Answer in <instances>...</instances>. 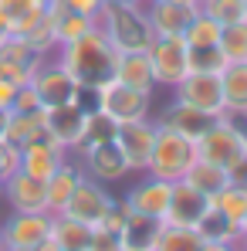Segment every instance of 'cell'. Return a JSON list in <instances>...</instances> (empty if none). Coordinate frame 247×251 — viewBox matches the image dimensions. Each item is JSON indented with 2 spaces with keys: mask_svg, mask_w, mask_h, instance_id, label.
<instances>
[{
  "mask_svg": "<svg viewBox=\"0 0 247 251\" xmlns=\"http://www.w3.org/2000/svg\"><path fill=\"white\" fill-rule=\"evenodd\" d=\"M47 10V0H0V21L10 34H21Z\"/></svg>",
  "mask_w": 247,
  "mask_h": 251,
  "instance_id": "cell-26",
  "label": "cell"
},
{
  "mask_svg": "<svg viewBox=\"0 0 247 251\" xmlns=\"http://www.w3.org/2000/svg\"><path fill=\"white\" fill-rule=\"evenodd\" d=\"M91 102H95V109L109 112L119 126L139 123V119H149L153 116V92H139V88L119 85L115 78L105 82L98 92H91Z\"/></svg>",
  "mask_w": 247,
  "mask_h": 251,
  "instance_id": "cell-5",
  "label": "cell"
},
{
  "mask_svg": "<svg viewBox=\"0 0 247 251\" xmlns=\"http://www.w3.org/2000/svg\"><path fill=\"white\" fill-rule=\"evenodd\" d=\"M197 153L206 163L224 167L230 176H247V143H244V126L234 116H217L210 119L200 139H197Z\"/></svg>",
  "mask_w": 247,
  "mask_h": 251,
  "instance_id": "cell-2",
  "label": "cell"
},
{
  "mask_svg": "<svg viewBox=\"0 0 247 251\" xmlns=\"http://www.w3.org/2000/svg\"><path fill=\"white\" fill-rule=\"evenodd\" d=\"M115 136H119V123L109 116V112H102V109H88V116H85V132H82V146L78 150H88V146H105V143H115Z\"/></svg>",
  "mask_w": 247,
  "mask_h": 251,
  "instance_id": "cell-30",
  "label": "cell"
},
{
  "mask_svg": "<svg viewBox=\"0 0 247 251\" xmlns=\"http://www.w3.org/2000/svg\"><path fill=\"white\" fill-rule=\"evenodd\" d=\"M220 54L227 58V65H241L247 61V21H237V24H227L220 31Z\"/></svg>",
  "mask_w": 247,
  "mask_h": 251,
  "instance_id": "cell-36",
  "label": "cell"
},
{
  "mask_svg": "<svg viewBox=\"0 0 247 251\" xmlns=\"http://www.w3.org/2000/svg\"><path fill=\"white\" fill-rule=\"evenodd\" d=\"M197 7H200V14L217 21L220 27L244 21V0H197Z\"/></svg>",
  "mask_w": 247,
  "mask_h": 251,
  "instance_id": "cell-37",
  "label": "cell"
},
{
  "mask_svg": "<svg viewBox=\"0 0 247 251\" xmlns=\"http://www.w3.org/2000/svg\"><path fill=\"white\" fill-rule=\"evenodd\" d=\"M241 126H244V143H247V123H241Z\"/></svg>",
  "mask_w": 247,
  "mask_h": 251,
  "instance_id": "cell-52",
  "label": "cell"
},
{
  "mask_svg": "<svg viewBox=\"0 0 247 251\" xmlns=\"http://www.w3.org/2000/svg\"><path fill=\"white\" fill-rule=\"evenodd\" d=\"M85 251H122V238H119L115 231L95 224V227H91V241H88Z\"/></svg>",
  "mask_w": 247,
  "mask_h": 251,
  "instance_id": "cell-39",
  "label": "cell"
},
{
  "mask_svg": "<svg viewBox=\"0 0 247 251\" xmlns=\"http://www.w3.org/2000/svg\"><path fill=\"white\" fill-rule=\"evenodd\" d=\"M3 231V245L7 251H34L41 241L51 238V214L41 210V214H17L10 210V217L0 224Z\"/></svg>",
  "mask_w": 247,
  "mask_h": 251,
  "instance_id": "cell-10",
  "label": "cell"
},
{
  "mask_svg": "<svg viewBox=\"0 0 247 251\" xmlns=\"http://www.w3.org/2000/svg\"><path fill=\"white\" fill-rule=\"evenodd\" d=\"M51 241L61 251H85L91 241V224L75 221L68 214H51Z\"/></svg>",
  "mask_w": 247,
  "mask_h": 251,
  "instance_id": "cell-23",
  "label": "cell"
},
{
  "mask_svg": "<svg viewBox=\"0 0 247 251\" xmlns=\"http://www.w3.org/2000/svg\"><path fill=\"white\" fill-rule=\"evenodd\" d=\"M156 123L169 126V129H176V132H183V136H190V139H200V132L210 126V119H206L203 112H197V109H190V105H183V102L173 99Z\"/></svg>",
  "mask_w": 247,
  "mask_h": 251,
  "instance_id": "cell-25",
  "label": "cell"
},
{
  "mask_svg": "<svg viewBox=\"0 0 247 251\" xmlns=\"http://www.w3.org/2000/svg\"><path fill=\"white\" fill-rule=\"evenodd\" d=\"M200 234H203V241H224V245H241V224L237 221H230V217H224L220 210L210 207L203 221H200V227H197Z\"/></svg>",
  "mask_w": 247,
  "mask_h": 251,
  "instance_id": "cell-34",
  "label": "cell"
},
{
  "mask_svg": "<svg viewBox=\"0 0 247 251\" xmlns=\"http://www.w3.org/2000/svg\"><path fill=\"white\" fill-rule=\"evenodd\" d=\"M224 68H227V58L220 54V48H190V72L220 75Z\"/></svg>",
  "mask_w": 247,
  "mask_h": 251,
  "instance_id": "cell-38",
  "label": "cell"
},
{
  "mask_svg": "<svg viewBox=\"0 0 247 251\" xmlns=\"http://www.w3.org/2000/svg\"><path fill=\"white\" fill-rule=\"evenodd\" d=\"M244 21H247V0H244Z\"/></svg>",
  "mask_w": 247,
  "mask_h": 251,
  "instance_id": "cell-53",
  "label": "cell"
},
{
  "mask_svg": "<svg viewBox=\"0 0 247 251\" xmlns=\"http://www.w3.org/2000/svg\"><path fill=\"white\" fill-rule=\"evenodd\" d=\"M38 109H44L41 99H38V92H34L31 85H21V88H17V95H14L10 112H38Z\"/></svg>",
  "mask_w": 247,
  "mask_h": 251,
  "instance_id": "cell-41",
  "label": "cell"
},
{
  "mask_svg": "<svg viewBox=\"0 0 247 251\" xmlns=\"http://www.w3.org/2000/svg\"><path fill=\"white\" fill-rule=\"evenodd\" d=\"M173 99L203 112L206 119L227 116L224 112V88H220V75H206V72H190L183 82L173 88Z\"/></svg>",
  "mask_w": 247,
  "mask_h": 251,
  "instance_id": "cell-8",
  "label": "cell"
},
{
  "mask_svg": "<svg viewBox=\"0 0 247 251\" xmlns=\"http://www.w3.org/2000/svg\"><path fill=\"white\" fill-rule=\"evenodd\" d=\"M105 3H142V0H105Z\"/></svg>",
  "mask_w": 247,
  "mask_h": 251,
  "instance_id": "cell-48",
  "label": "cell"
},
{
  "mask_svg": "<svg viewBox=\"0 0 247 251\" xmlns=\"http://www.w3.org/2000/svg\"><path fill=\"white\" fill-rule=\"evenodd\" d=\"M17 88H21V85H14V82H7V78H0V109H3V112H10Z\"/></svg>",
  "mask_w": 247,
  "mask_h": 251,
  "instance_id": "cell-43",
  "label": "cell"
},
{
  "mask_svg": "<svg viewBox=\"0 0 247 251\" xmlns=\"http://www.w3.org/2000/svg\"><path fill=\"white\" fill-rule=\"evenodd\" d=\"M169 194H173V183H169V180H159V176L142 173V180H135L122 194V204L132 210V214H142V217H149V221H163L166 207H169Z\"/></svg>",
  "mask_w": 247,
  "mask_h": 251,
  "instance_id": "cell-11",
  "label": "cell"
},
{
  "mask_svg": "<svg viewBox=\"0 0 247 251\" xmlns=\"http://www.w3.org/2000/svg\"><path fill=\"white\" fill-rule=\"evenodd\" d=\"M119 85H129V88H139V92H153L156 88V78H153V65H149V54L146 51H125L115 58V75H112Z\"/></svg>",
  "mask_w": 247,
  "mask_h": 251,
  "instance_id": "cell-21",
  "label": "cell"
},
{
  "mask_svg": "<svg viewBox=\"0 0 247 251\" xmlns=\"http://www.w3.org/2000/svg\"><path fill=\"white\" fill-rule=\"evenodd\" d=\"M95 24H98V31L109 38V44L119 54H125V51H149V44L156 41L142 3H105Z\"/></svg>",
  "mask_w": 247,
  "mask_h": 251,
  "instance_id": "cell-3",
  "label": "cell"
},
{
  "mask_svg": "<svg viewBox=\"0 0 247 251\" xmlns=\"http://www.w3.org/2000/svg\"><path fill=\"white\" fill-rule=\"evenodd\" d=\"M237 251H247V234L241 238V245H237Z\"/></svg>",
  "mask_w": 247,
  "mask_h": 251,
  "instance_id": "cell-49",
  "label": "cell"
},
{
  "mask_svg": "<svg viewBox=\"0 0 247 251\" xmlns=\"http://www.w3.org/2000/svg\"><path fill=\"white\" fill-rule=\"evenodd\" d=\"M159 224L163 221H149L142 214H132L125 217V227H122V251H153L156 248V234H159Z\"/></svg>",
  "mask_w": 247,
  "mask_h": 251,
  "instance_id": "cell-24",
  "label": "cell"
},
{
  "mask_svg": "<svg viewBox=\"0 0 247 251\" xmlns=\"http://www.w3.org/2000/svg\"><path fill=\"white\" fill-rule=\"evenodd\" d=\"M153 143H156V119H139V123H125L119 126V136H115V146L129 163V173H146L149 163V153H153Z\"/></svg>",
  "mask_w": 247,
  "mask_h": 251,
  "instance_id": "cell-13",
  "label": "cell"
},
{
  "mask_svg": "<svg viewBox=\"0 0 247 251\" xmlns=\"http://www.w3.org/2000/svg\"><path fill=\"white\" fill-rule=\"evenodd\" d=\"M0 197L10 204V210L17 214H41L47 210V197H44V180L27 176L24 170H14L7 180H3V190Z\"/></svg>",
  "mask_w": 247,
  "mask_h": 251,
  "instance_id": "cell-18",
  "label": "cell"
},
{
  "mask_svg": "<svg viewBox=\"0 0 247 251\" xmlns=\"http://www.w3.org/2000/svg\"><path fill=\"white\" fill-rule=\"evenodd\" d=\"M7 123H10V112H3V109H0V139L7 136Z\"/></svg>",
  "mask_w": 247,
  "mask_h": 251,
  "instance_id": "cell-45",
  "label": "cell"
},
{
  "mask_svg": "<svg viewBox=\"0 0 247 251\" xmlns=\"http://www.w3.org/2000/svg\"><path fill=\"white\" fill-rule=\"evenodd\" d=\"M200 251H237V245H224V241H203Z\"/></svg>",
  "mask_w": 247,
  "mask_h": 251,
  "instance_id": "cell-44",
  "label": "cell"
},
{
  "mask_svg": "<svg viewBox=\"0 0 247 251\" xmlns=\"http://www.w3.org/2000/svg\"><path fill=\"white\" fill-rule=\"evenodd\" d=\"M0 190H3V180H0Z\"/></svg>",
  "mask_w": 247,
  "mask_h": 251,
  "instance_id": "cell-54",
  "label": "cell"
},
{
  "mask_svg": "<svg viewBox=\"0 0 247 251\" xmlns=\"http://www.w3.org/2000/svg\"><path fill=\"white\" fill-rule=\"evenodd\" d=\"M220 24L217 21H210L206 14L197 10V17L186 24V31H183V44L186 48H217L220 44Z\"/></svg>",
  "mask_w": 247,
  "mask_h": 251,
  "instance_id": "cell-35",
  "label": "cell"
},
{
  "mask_svg": "<svg viewBox=\"0 0 247 251\" xmlns=\"http://www.w3.org/2000/svg\"><path fill=\"white\" fill-rule=\"evenodd\" d=\"M14 170H21V146L0 139V180H7Z\"/></svg>",
  "mask_w": 247,
  "mask_h": 251,
  "instance_id": "cell-40",
  "label": "cell"
},
{
  "mask_svg": "<svg viewBox=\"0 0 247 251\" xmlns=\"http://www.w3.org/2000/svg\"><path fill=\"white\" fill-rule=\"evenodd\" d=\"M68 156H71V153H65L58 143H51L47 136H41V139L21 146V170H24L27 176H34V180H47Z\"/></svg>",
  "mask_w": 247,
  "mask_h": 251,
  "instance_id": "cell-19",
  "label": "cell"
},
{
  "mask_svg": "<svg viewBox=\"0 0 247 251\" xmlns=\"http://www.w3.org/2000/svg\"><path fill=\"white\" fill-rule=\"evenodd\" d=\"M210 197L197 194L186 180H176L173 183V194H169V207H166L163 224H180V227H200L206 214H210Z\"/></svg>",
  "mask_w": 247,
  "mask_h": 251,
  "instance_id": "cell-16",
  "label": "cell"
},
{
  "mask_svg": "<svg viewBox=\"0 0 247 251\" xmlns=\"http://www.w3.org/2000/svg\"><path fill=\"white\" fill-rule=\"evenodd\" d=\"M85 102H68V105H54L44 109V132L51 143H58L65 153H78L82 146V132H85Z\"/></svg>",
  "mask_w": 247,
  "mask_h": 251,
  "instance_id": "cell-9",
  "label": "cell"
},
{
  "mask_svg": "<svg viewBox=\"0 0 247 251\" xmlns=\"http://www.w3.org/2000/svg\"><path fill=\"white\" fill-rule=\"evenodd\" d=\"M17 38H24V41L31 44L38 54L44 58H51L54 51H58V38H54V14H51V0H47V10H44L41 17L31 24V27H24Z\"/></svg>",
  "mask_w": 247,
  "mask_h": 251,
  "instance_id": "cell-32",
  "label": "cell"
},
{
  "mask_svg": "<svg viewBox=\"0 0 247 251\" xmlns=\"http://www.w3.org/2000/svg\"><path fill=\"white\" fill-rule=\"evenodd\" d=\"M210 204H213V210H220L224 217H230V221L241 224V217H244V210H247V176H234Z\"/></svg>",
  "mask_w": 247,
  "mask_h": 251,
  "instance_id": "cell-33",
  "label": "cell"
},
{
  "mask_svg": "<svg viewBox=\"0 0 247 251\" xmlns=\"http://www.w3.org/2000/svg\"><path fill=\"white\" fill-rule=\"evenodd\" d=\"M115 58H119V51L109 44V38L95 27V31H88L85 38L71 44H61L58 51H54V61L78 82L85 95H91V92H98L105 82H112V75H115Z\"/></svg>",
  "mask_w": 247,
  "mask_h": 251,
  "instance_id": "cell-1",
  "label": "cell"
},
{
  "mask_svg": "<svg viewBox=\"0 0 247 251\" xmlns=\"http://www.w3.org/2000/svg\"><path fill=\"white\" fill-rule=\"evenodd\" d=\"M85 173L78 163H71V160H65L61 167L54 170L47 180H44V197H47V214H61L65 204L71 201V194H75V187H78V180H82Z\"/></svg>",
  "mask_w": 247,
  "mask_h": 251,
  "instance_id": "cell-20",
  "label": "cell"
},
{
  "mask_svg": "<svg viewBox=\"0 0 247 251\" xmlns=\"http://www.w3.org/2000/svg\"><path fill=\"white\" fill-rule=\"evenodd\" d=\"M65 10H71V14H85V17H91V21H98V14H102V7H105V0H58Z\"/></svg>",
  "mask_w": 247,
  "mask_h": 251,
  "instance_id": "cell-42",
  "label": "cell"
},
{
  "mask_svg": "<svg viewBox=\"0 0 247 251\" xmlns=\"http://www.w3.org/2000/svg\"><path fill=\"white\" fill-rule=\"evenodd\" d=\"M169 3H197V0H169Z\"/></svg>",
  "mask_w": 247,
  "mask_h": 251,
  "instance_id": "cell-50",
  "label": "cell"
},
{
  "mask_svg": "<svg viewBox=\"0 0 247 251\" xmlns=\"http://www.w3.org/2000/svg\"><path fill=\"white\" fill-rule=\"evenodd\" d=\"M0 251H7V245H3V231H0Z\"/></svg>",
  "mask_w": 247,
  "mask_h": 251,
  "instance_id": "cell-51",
  "label": "cell"
},
{
  "mask_svg": "<svg viewBox=\"0 0 247 251\" xmlns=\"http://www.w3.org/2000/svg\"><path fill=\"white\" fill-rule=\"evenodd\" d=\"M183 180H186V183H190L197 194H203V197H210V201H213V197H217V194H220V190H224V187H227L234 176H230L224 167H217V163L197 160L193 167L186 170V176H183Z\"/></svg>",
  "mask_w": 247,
  "mask_h": 251,
  "instance_id": "cell-27",
  "label": "cell"
},
{
  "mask_svg": "<svg viewBox=\"0 0 247 251\" xmlns=\"http://www.w3.org/2000/svg\"><path fill=\"white\" fill-rule=\"evenodd\" d=\"M146 54L153 65V78L163 88H176L190 75V48L183 44V38H156Z\"/></svg>",
  "mask_w": 247,
  "mask_h": 251,
  "instance_id": "cell-7",
  "label": "cell"
},
{
  "mask_svg": "<svg viewBox=\"0 0 247 251\" xmlns=\"http://www.w3.org/2000/svg\"><path fill=\"white\" fill-rule=\"evenodd\" d=\"M31 88L38 92V99H41L44 109H54V105H68V102H85V92L78 88V82L54 61V54L51 58H44L41 68L31 75Z\"/></svg>",
  "mask_w": 247,
  "mask_h": 251,
  "instance_id": "cell-6",
  "label": "cell"
},
{
  "mask_svg": "<svg viewBox=\"0 0 247 251\" xmlns=\"http://www.w3.org/2000/svg\"><path fill=\"white\" fill-rule=\"evenodd\" d=\"M149 27L156 38H183L186 24L197 17V3H169V0H142Z\"/></svg>",
  "mask_w": 247,
  "mask_h": 251,
  "instance_id": "cell-17",
  "label": "cell"
},
{
  "mask_svg": "<svg viewBox=\"0 0 247 251\" xmlns=\"http://www.w3.org/2000/svg\"><path fill=\"white\" fill-rule=\"evenodd\" d=\"M7 38H10V31H7V27H3V21H0V44L7 41Z\"/></svg>",
  "mask_w": 247,
  "mask_h": 251,
  "instance_id": "cell-46",
  "label": "cell"
},
{
  "mask_svg": "<svg viewBox=\"0 0 247 251\" xmlns=\"http://www.w3.org/2000/svg\"><path fill=\"white\" fill-rule=\"evenodd\" d=\"M78 156H82V163H78V167H82L85 176H91V180H98V183H105V187L122 183L125 176H129V163H125V156L119 153V146H115V143L78 150Z\"/></svg>",
  "mask_w": 247,
  "mask_h": 251,
  "instance_id": "cell-14",
  "label": "cell"
},
{
  "mask_svg": "<svg viewBox=\"0 0 247 251\" xmlns=\"http://www.w3.org/2000/svg\"><path fill=\"white\" fill-rule=\"evenodd\" d=\"M51 14H54V38H58V48H61V44L78 41V38H85V34H88V31H95V27H98L91 17L65 10L58 0H51Z\"/></svg>",
  "mask_w": 247,
  "mask_h": 251,
  "instance_id": "cell-28",
  "label": "cell"
},
{
  "mask_svg": "<svg viewBox=\"0 0 247 251\" xmlns=\"http://www.w3.org/2000/svg\"><path fill=\"white\" fill-rule=\"evenodd\" d=\"M41 61H44V54H38L17 34H10L7 41L0 44V78H7L14 85H27L31 75L41 68Z\"/></svg>",
  "mask_w": 247,
  "mask_h": 251,
  "instance_id": "cell-15",
  "label": "cell"
},
{
  "mask_svg": "<svg viewBox=\"0 0 247 251\" xmlns=\"http://www.w3.org/2000/svg\"><path fill=\"white\" fill-rule=\"evenodd\" d=\"M203 234L197 227H180V224H159L156 248L153 251H200Z\"/></svg>",
  "mask_w": 247,
  "mask_h": 251,
  "instance_id": "cell-31",
  "label": "cell"
},
{
  "mask_svg": "<svg viewBox=\"0 0 247 251\" xmlns=\"http://www.w3.org/2000/svg\"><path fill=\"white\" fill-rule=\"evenodd\" d=\"M115 204V194L105 187V183H98V180H91V176H82L78 180V187H75V194H71V201L65 204L61 214H68V217H75V221H85V224H98L109 207Z\"/></svg>",
  "mask_w": 247,
  "mask_h": 251,
  "instance_id": "cell-12",
  "label": "cell"
},
{
  "mask_svg": "<svg viewBox=\"0 0 247 251\" xmlns=\"http://www.w3.org/2000/svg\"><path fill=\"white\" fill-rule=\"evenodd\" d=\"M247 234V210H244V217H241V238Z\"/></svg>",
  "mask_w": 247,
  "mask_h": 251,
  "instance_id": "cell-47",
  "label": "cell"
},
{
  "mask_svg": "<svg viewBox=\"0 0 247 251\" xmlns=\"http://www.w3.org/2000/svg\"><path fill=\"white\" fill-rule=\"evenodd\" d=\"M200 160L197 153V139L169 129V126L156 123V143H153V153H149V163H146V173L149 176H159V180H183L186 170Z\"/></svg>",
  "mask_w": 247,
  "mask_h": 251,
  "instance_id": "cell-4",
  "label": "cell"
},
{
  "mask_svg": "<svg viewBox=\"0 0 247 251\" xmlns=\"http://www.w3.org/2000/svg\"><path fill=\"white\" fill-rule=\"evenodd\" d=\"M220 88H224V112L241 119L247 112V61L227 65L220 72Z\"/></svg>",
  "mask_w": 247,
  "mask_h": 251,
  "instance_id": "cell-22",
  "label": "cell"
},
{
  "mask_svg": "<svg viewBox=\"0 0 247 251\" xmlns=\"http://www.w3.org/2000/svg\"><path fill=\"white\" fill-rule=\"evenodd\" d=\"M47 136L44 132V109L38 112H10V123H7V143H14V146H27V143H34V139H41Z\"/></svg>",
  "mask_w": 247,
  "mask_h": 251,
  "instance_id": "cell-29",
  "label": "cell"
}]
</instances>
